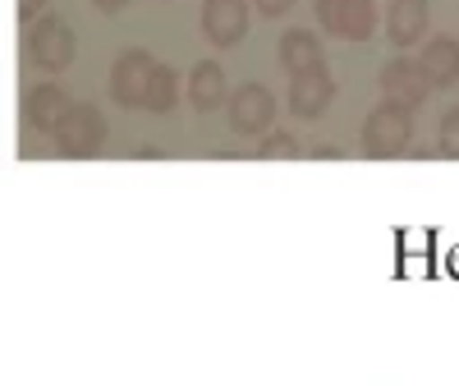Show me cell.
Wrapping results in <instances>:
<instances>
[{
  "instance_id": "ba28073f",
  "label": "cell",
  "mask_w": 459,
  "mask_h": 386,
  "mask_svg": "<svg viewBox=\"0 0 459 386\" xmlns=\"http://www.w3.org/2000/svg\"><path fill=\"white\" fill-rule=\"evenodd\" d=\"M335 79H331V69H308V74H294L290 79V115H299V120H322V115L331 110L335 101Z\"/></svg>"
},
{
  "instance_id": "e0dca14e",
  "label": "cell",
  "mask_w": 459,
  "mask_h": 386,
  "mask_svg": "<svg viewBox=\"0 0 459 386\" xmlns=\"http://www.w3.org/2000/svg\"><path fill=\"white\" fill-rule=\"evenodd\" d=\"M437 152L450 162H459V106H450L441 115V129H437Z\"/></svg>"
},
{
  "instance_id": "277c9868",
  "label": "cell",
  "mask_w": 459,
  "mask_h": 386,
  "mask_svg": "<svg viewBox=\"0 0 459 386\" xmlns=\"http://www.w3.org/2000/svg\"><path fill=\"white\" fill-rule=\"evenodd\" d=\"M225 115H230V129L239 138H266L276 125V92L266 83H244L230 92Z\"/></svg>"
},
{
  "instance_id": "5bb4252c",
  "label": "cell",
  "mask_w": 459,
  "mask_h": 386,
  "mask_svg": "<svg viewBox=\"0 0 459 386\" xmlns=\"http://www.w3.org/2000/svg\"><path fill=\"white\" fill-rule=\"evenodd\" d=\"M418 65H423V74L432 79L437 92L455 88L459 83V42L455 37H432V42H423V56H418Z\"/></svg>"
},
{
  "instance_id": "52a82bcc",
  "label": "cell",
  "mask_w": 459,
  "mask_h": 386,
  "mask_svg": "<svg viewBox=\"0 0 459 386\" xmlns=\"http://www.w3.org/2000/svg\"><path fill=\"white\" fill-rule=\"evenodd\" d=\"M377 83H381V97H391V101H400L409 110H418V106L428 101V92H437L432 79L423 74V65L409 60V56H395V60L381 65V79Z\"/></svg>"
},
{
  "instance_id": "5b68a950",
  "label": "cell",
  "mask_w": 459,
  "mask_h": 386,
  "mask_svg": "<svg viewBox=\"0 0 459 386\" xmlns=\"http://www.w3.org/2000/svg\"><path fill=\"white\" fill-rule=\"evenodd\" d=\"M106 143V115L92 106V101H74L69 115L60 120L56 129V147H60V157H74V162H83V157H97Z\"/></svg>"
},
{
  "instance_id": "ffe728a7",
  "label": "cell",
  "mask_w": 459,
  "mask_h": 386,
  "mask_svg": "<svg viewBox=\"0 0 459 386\" xmlns=\"http://www.w3.org/2000/svg\"><path fill=\"white\" fill-rule=\"evenodd\" d=\"M92 5H97L101 14H120V10L129 5V0H92Z\"/></svg>"
},
{
  "instance_id": "4fadbf2b",
  "label": "cell",
  "mask_w": 459,
  "mask_h": 386,
  "mask_svg": "<svg viewBox=\"0 0 459 386\" xmlns=\"http://www.w3.org/2000/svg\"><path fill=\"white\" fill-rule=\"evenodd\" d=\"M188 101H194V110L212 115L230 101V83H225V69L216 60H198L194 74H188Z\"/></svg>"
},
{
  "instance_id": "d6986e66",
  "label": "cell",
  "mask_w": 459,
  "mask_h": 386,
  "mask_svg": "<svg viewBox=\"0 0 459 386\" xmlns=\"http://www.w3.org/2000/svg\"><path fill=\"white\" fill-rule=\"evenodd\" d=\"M42 10H47V0H19V19L28 23V19H42Z\"/></svg>"
},
{
  "instance_id": "ac0fdd59",
  "label": "cell",
  "mask_w": 459,
  "mask_h": 386,
  "mask_svg": "<svg viewBox=\"0 0 459 386\" xmlns=\"http://www.w3.org/2000/svg\"><path fill=\"white\" fill-rule=\"evenodd\" d=\"M253 5H257V14H262V19H281V14H290V10H294V0H253Z\"/></svg>"
},
{
  "instance_id": "6da1fadb",
  "label": "cell",
  "mask_w": 459,
  "mask_h": 386,
  "mask_svg": "<svg viewBox=\"0 0 459 386\" xmlns=\"http://www.w3.org/2000/svg\"><path fill=\"white\" fill-rule=\"evenodd\" d=\"M359 143H363V157H372V162L404 157V152L413 147V110L391 101V97H381V106L368 110Z\"/></svg>"
},
{
  "instance_id": "8fae6325",
  "label": "cell",
  "mask_w": 459,
  "mask_h": 386,
  "mask_svg": "<svg viewBox=\"0 0 459 386\" xmlns=\"http://www.w3.org/2000/svg\"><path fill=\"white\" fill-rule=\"evenodd\" d=\"M428 19H432V5L428 0H391L386 5V37L395 51H409L428 37Z\"/></svg>"
},
{
  "instance_id": "9c48e42d",
  "label": "cell",
  "mask_w": 459,
  "mask_h": 386,
  "mask_svg": "<svg viewBox=\"0 0 459 386\" xmlns=\"http://www.w3.org/2000/svg\"><path fill=\"white\" fill-rule=\"evenodd\" d=\"M203 32L212 47H239L248 37V0H203Z\"/></svg>"
},
{
  "instance_id": "30bf717a",
  "label": "cell",
  "mask_w": 459,
  "mask_h": 386,
  "mask_svg": "<svg viewBox=\"0 0 459 386\" xmlns=\"http://www.w3.org/2000/svg\"><path fill=\"white\" fill-rule=\"evenodd\" d=\"M69 106H74V97H69L60 83H37V88H28V97H23V125H28L32 134H56L60 120L69 115Z\"/></svg>"
},
{
  "instance_id": "9a60e30c",
  "label": "cell",
  "mask_w": 459,
  "mask_h": 386,
  "mask_svg": "<svg viewBox=\"0 0 459 386\" xmlns=\"http://www.w3.org/2000/svg\"><path fill=\"white\" fill-rule=\"evenodd\" d=\"M175 106H179V74L157 60V74H152V88H147V110L152 115H170Z\"/></svg>"
},
{
  "instance_id": "44dd1931",
  "label": "cell",
  "mask_w": 459,
  "mask_h": 386,
  "mask_svg": "<svg viewBox=\"0 0 459 386\" xmlns=\"http://www.w3.org/2000/svg\"><path fill=\"white\" fill-rule=\"evenodd\" d=\"M313 157H317V162H335V157H340V147H331V143H317V147H313Z\"/></svg>"
},
{
  "instance_id": "7a4b0ae2",
  "label": "cell",
  "mask_w": 459,
  "mask_h": 386,
  "mask_svg": "<svg viewBox=\"0 0 459 386\" xmlns=\"http://www.w3.org/2000/svg\"><path fill=\"white\" fill-rule=\"evenodd\" d=\"M79 56V37H74L69 19L65 14H42L28 32V60L47 74H65Z\"/></svg>"
},
{
  "instance_id": "8992f818",
  "label": "cell",
  "mask_w": 459,
  "mask_h": 386,
  "mask_svg": "<svg viewBox=\"0 0 459 386\" xmlns=\"http://www.w3.org/2000/svg\"><path fill=\"white\" fill-rule=\"evenodd\" d=\"M322 32L340 42H368L377 32V0H317L313 5Z\"/></svg>"
},
{
  "instance_id": "7c38bea8",
  "label": "cell",
  "mask_w": 459,
  "mask_h": 386,
  "mask_svg": "<svg viewBox=\"0 0 459 386\" xmlns=\"http://www.w3.org/2000/svg\"><path fill=\"white\" fill-rule=\"evenodd\" d=\"M281 65H285V74L294 79V74H308V69H322L326 65V51H322V37L313 32V28H290L285 37H281Z\"/></svg>"
},
{
  "instance_id": "3957f363",
  "label": "cell",
  "mask_w": 459,
  "mask_h": 386,
  "mask_svg": "<svg viewBox=\"0 0 459 386\" xmlns=\"http://www.w3.org/2000/svg\"><path fill=\"white\" fill-rule=\"evenodd\" d=\"M152 74H157V56L143 51V47H129V51L115 56V65H110V97H115V106L147 110Z\"/></svg>"
},
{
  "instance_id": "2e32d148",
  "label": "cell",
  "mask_w": 459,
  "mask_h": 386,
  "mask_svg": "<svg viewBox=\"0 0 459 386\" xmlns=\"http://www.w3.org/2000/svg\"><path fill=\"white\" fill-rule=\"evenodd\" d=\"M253 157H262V162H290V157H299V138L290 129H272V134L257 143Z\"/></svg>"
}]
</instances>
